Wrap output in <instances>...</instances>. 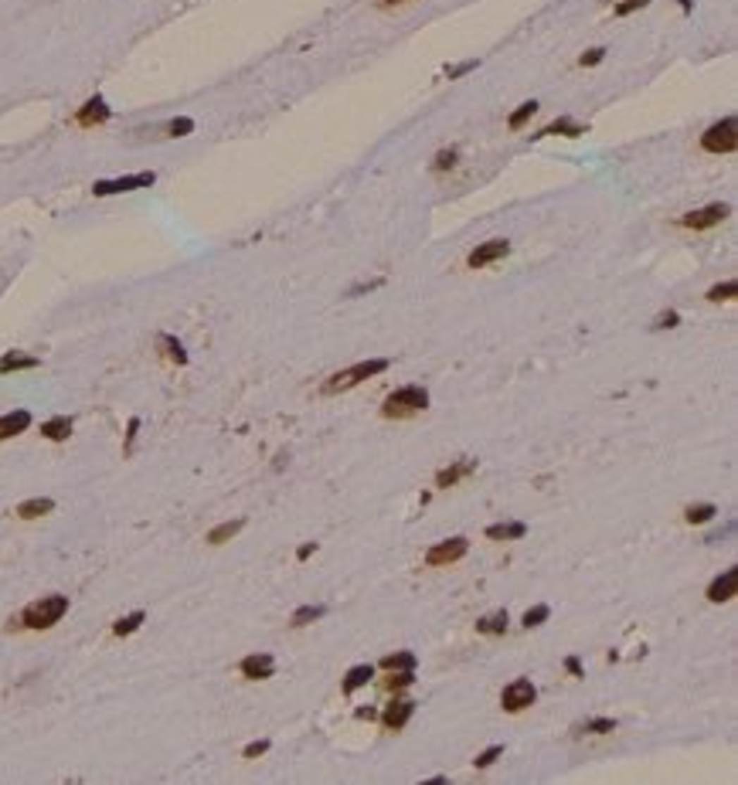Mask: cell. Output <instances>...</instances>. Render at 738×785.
<instances>
[{
	"instance_id": "obj_1",
	"label": "cell",
	"mask_w": 738,
	"mask_h": 785,
	"mask_svg": "<svg viewBox=\"0 0 738 785\" xmlns=\"http://www.w3.org/2000/svg\"><path fill=\"white\" fill-rule=\"evenodd\" d=\"M68 612V598L65 595H44L38 602H31L24 612H20V626L24 629H51V626H59L61 619Z\"/></svg>"
},
{
	"instance_id": "obj_2",
	"label": "cell",
	"mask_w": 738,
	"mask_h": 785,
	"mask_svg": "<svg viewBox=\"0 0 738 785\" xmlns=\"http://www.w3.org/2000/svg\"><path fill=\"white\" fill-rule=\"evenodd\" d=\"M426 408H429V391L419 388V384H408V388H398L395 395L385 398L381 419H412V415H419Z\"/></svg>"
},
{
	"instance_id": "obj_3",
	"label": "cell",
	"mask_w": 738,
	"mask_h": 785,
	"mask_svg": "<svg viewBox=\"0 0 738 785\" xmlns=\"http://www.w3.org/2000/svg\"><path fill=\"white\" fill-rule=\"evenodd\" d=\"M381 371H388V361H385V357L361 361V364L348 367V371H337L333 378H327V384H324V395H340V391H350V388H357L361 381H368V378H374V374H381Z\"/></svg>"
},
{
	"instance_id": "obj_4",
	"label": "cell",
	"mask_w": 738,
	"mask_h": 785,
	"mask_svg": "<svg viewBox=\"0 0 738 785\" xmlns=\"http://www.w3.org/2000/svg\"><path fill=\"white\" fill-rule=\"evenodd\" d=\"M701 147L708 150V154H732L738 147V123L735 116H725L721 123L715 126H708L704 136H701Z\"/></svg>"
},
{
	"instance_id": "obj_5",
	"label": "cell",
	"mask_w": 738,
	"mask_h": 785,
	"mask_svg": "<svg viewBox=\"0 0 738 785\" xmlns=\"http://www.w3.org/2000/svg\"><path fill=\"white\" fill-rule=\"evenodd\" d=\"M156 173H130V177H116V180H96L92 184V194L96 197H109V194H126V191H140V187H154Z\"/></svg>"
},
{
	"instance_id": "obj_6",
	"label": "cell",
	"mask_w": 738,
	"mask_h": 785,
	"mask_svg": "<svg viewBox=\"0 0 738 785\" xmlns=\"http://www.w3.org/2000/svg\"><path fill=\"white\" fill-rule=\"evenodd\" d=\"M732 214V204H708V208H698V211H691V214H684L680 218V225L684 228H694V231H704V228H715V225H721L725 218Z\"/></svg>"
},
{
	"instance_id": "obj_7",
	"label": "cell",
	"mask_w": 738,
	"mask_h": 785,
	"mask_svg": "<svg viewBox=\"0 0 738 785\" xmlns=\"http://www.w3.org/2000/svg\"><path fill=\"white\" fill-rule=\"evenodd\" d=\"M469 551V540L467 537H449L443 544H436V548H429L426 555V564L429 568H443V564H453V561H460V557Z\"/></svg>"
},
{
	"instance_id": "obj_8",
	"label": "cell",
	"mask_w": 738,
	"mask_h": 785,
	"mask_svg": "<svg viewBox=\"0 0 738 785\" xmlns=\"http://www.w3.org/2000/svg\"><path fill=\"white\" fill-rule=\"evenodd\" d=\"M534 697H538V690L531 680H514V684H507L504 693H500V707L510 710V714H517V710H524L534 704Z\"/></svg>"
},
{
	"instance_id": "obj_9",
	"label": "cell",
	"mask_w": 738,
	"mask_h": 785,
	"mask_svg": "<svg viewBox=\"0 0 738 785\" xmlns=\"http://www.w3.org/2000/svg\"><path fill=\"white\" fill-rule=\"evenodd\" d=\"M510 255V242H504V238H493V242H484V245H476V249L469 252V268H486V266H493L497 259H507Z\"/></svg>"
},
{
	"instance_id": "obj_10",
	"label": "cell",
	"mask_w": 738,
	"mask_h": 785,
	"mask_svg": "<svg viewBox=\"0 0 738 785\" xmlns=\"http://www.w3.org/2000/svg\"><path fill=\"white\" fill-rule=\"evenodd\" d=\"M109 116H113L109 102H106L102 96H92V99H85V102H82V109L75 113V123H78V126H85V130H92V126L109 123Z\"/></svg>"
},
{
	"instance_id": "obj_11",
	"label": "cell",
	"mask_w": 738,
	"mask_h": 785,
	"mask_svg": "<svg viewBox=\"0 0 738 785\" xmlns=\"http://www.w3.org/2000/svg\"><path fill=\"white\" fill-rule=\"evenodd\" d=\"M735 588H738V568H728V571H721V575L708 585V602H715V605L732 602V598H735Z\"/></svg>"
},
{
	"instance_id": "obj_12",
	"label": "cell",
	"mask_w": 738,
	"mask_h": 785,
	"mask_svg": "<svg viewBox=\"0 0 738 785\" xmlns=\"http://www.w3.org/2000/svg\"><path fill=\"white\" fill-rule=\"evenodd\" d=\"M242 676L245 680H269L272 670H276V660H272L269 653H252V656H245L242 660Z\"/></svg>"
},
{
	"instance_id": "obj_13",
	"label": "cell",
	"mask_w": 738,
	"mask_h": 785,
	"mask_svg": "<svg viewBox=\"0 0 738 785\" xmlns=\"http://www.w3.org/2000/svg\"><path fill=\"white\" fill-rule=\"evenodd\" d=\"M412 714H415V704L412 700H391L388 707H385V714H381V724H385V731H402Z\"/></svg>"
},
{
	"instance_id": "obj_14",
	"label": "cell",
	"mask_w": 738,
	"mask_h": 785,
	"mask_svg": "<svg viewBox=\"0 0 738 785\" xmlns=\"http://www.w3.org/2000/svg\"><path fill=\"white\" fill-rule=\"evenodd\" d=\"M473 469H476V462H473V459L453 462V466H446V469H439V473H436V486H439V490H446V486H456V483H460V479H467Z\"/></svg>"
},
{
	"instance_id": "obj_15",
	"label": "cell",
	"mask_w": 738,
	"mask_h": 785,
	"mask_svg": "<svg viewBox=\"0 0 738 785\" xmlns=\"http://www.w3.org/2000/svg\"><path fill=\"white\" fill-rule=\"evenodd\" d=\"M27 425H31V412H24V408H20V412H7V415H0V442L20 435Z\"/></svg>"
},
{
	"instance_id": "obj_16",
	"label": "cell",
	"mask_w": 738,
	"mask_h": 785,
	"mask_svg": "<svg viewBox=\"0 0 738 785\" xmlns=\"http://www.w3.org/2000/svg\"><path fill=\"white\" fill-rule=\"evenodd\" d=\"M524 534H527V524H521V520H504V524H490L486 527L490 540H521Z\"/></svg>"
},
{
	"instance_id": "obj_17",
	"label": "cell",
	"mask_w": 738,
	"mask_h": 785,
	"mask_svg": "<svg viewBox=\"0 0 738 785\" xmlns=\"http://www.w3.org/2000/svg\"><path fill=\"white\" fill-rule=\"evenodd\" d=\"M41 361L35 354H20V350H11V354H4L0 357V374H14V371H31V367H38Z\"/></svg>"
},
{
	"instance_id": "obj_18",
	"label": "cell",
	"mask_w": 738,
	"mask_h": 785,
	"mask_svg": "<svg viewBox=\"0 0 738 785\" xmlns=\"http://www.w3.org/2000/svg\"><path fill=\"white\" fill-rule=\"evenodd\" d=\"M55 510V500L48 497H38V500H24L18 507V517L20 520H35V517H44V514H51Z\"/></svg>"
},
{
	"instance_id": "obj_19",
	"label": "cell",
	"mask_w": 738,
	"mask_h": 785,
	"mask_svg": "<svg viewBox=\"0 0 738 785\" xmlns=\"http://www.w3.org/2000/svg\"><path fill=\"white\" fill-rule=\"evenodd\" d=\"M368 680H374V667L371 663H361V667H350L348 676H344V693H354V690H361Z\"/></svg>"
},
{
	"instance_id": "obj_20",
	"label": "cell",
	"mask_w": 738,
	"mask_h": 785,
	"mask_svg": "<svg viewBox=\"0 0 738 785\" xmlns=\"http://www.w3.org/2000/svg\"><path fill=\"white\" fill-rule=\"evenodd\" d=\"M41 435L44 439H51V442H65L68 435H72V419H48L44 425H41Z\"/></svg>"
},
{
	"instance_id": "obj_21",
	"label": "cell",
	"mask_w": 738,
	"mask_h": 785,
	"mask_svg": "<svg viewBox=\"0 0 738 785\" xmlns=\"http://www.w3.org/2000/svg\"><path fill=\"white\" fill-rule=\"evenodd\" d=\"M245 527V517H235V520H225V524H218L211 534H208V544H225V540H232L238 531Z\"/></svg>"
},
{
	"instance_id": "obj_22",
	"label": "cell",
	"mask_w": 738,
	"mask_h": 785,
	"mask_svg": "<svg viewBox=\"0 0 738 785\" xmlns=\"http://www.w3.org/2000/svg\"><path fill=\"white\" fill-rule=\"evenodd\" d=\"M476 632H484V636H504L507 632V612L500 609V612L484 615V619L476 622Z\"/></svg>"
},
{
	"instance_id": "obj_23",
	"label": "cell",
	"mask_w": 738,
	"mask_h": 785,
	"mask_svg": "<svg viewBox=\"0 0 738 785\" xmlns=\"http://www.w3.org/2000/svg\"><path fill=\"white\" fill-rule=\"evenodd\" d=\"M156 347H160V350H164V357H171L174 364H187V350H184V347L177 344L174 337L160 333V337H156Z\"/></svg>"
},
{
	"instance_id": "obj_24",
	"label": "cell",
	"mask_w": 738,
	"mask_h": 785,
	"mask_svg": "<svg viewBox=\"0 0 738 785\" xmlns=\"http://www.w3.org/2000/svg\"><path fill=\"white\" fill-rule=\"evenodd\" d=\"M324 615H327V609H324V605H303V609H296V612H293L290 626H296V629H300V626H310V622L324 619Z\"/></svg>"
},
{
	"instance_id": "obj_25",
	"label": "cell",
	"mask_w": 738,
	"mask_h": 785,
	"mask_svg": "<svg viewBox=\"0 0 738 785\" xmlns=\"http://www.w3.org/2000/svg\"><path fill=\"white\" fill-rule=\"evenodd\" d=\"M555 133H562V136H585V126H579V123H572V119H555L548 130H541L538 136H555Z\"/></svg>"
},
{
	"instance_id": "obj_26",
	"label": "cell",
	"mask_w": 738,
	"mask_h": 785,
	"mask_svg": "<svg viewBox=\"0 0 738 785\" xmlns=\"http://www.w3.org/2000/svg\"><path fill=\"white\" fill-rule=\"evenodd\" d=\"M711 517H718V507H715V503H698V507H687V514H684V520H687V524H708Z\"/></svg>"
},
{
	"instance_id": "obj_27",
	"label": "cell",
	"mask_w": 738,
	"mask_h": 785,
	"mask_svg": "<svg viewBox=\"0 0 738 785\" xmlns=\"http://www.w3.org/2000/svg\"><path fill=\"white\" fill-rule=\"evenodd\" d=\"M381 670H415V653H395L381 660Z\"/></svg>"
},
{
	"instance_id": "obj_28",
	"label": "cell",
	"mask_w": 738,
	"mask_h": 785,
	"mask_svg": "<svg viewBox=\"0 0 738 785\" xmlns=\"http://www.w3.org/2000/svg\"><path fill=\"white\" fill-rule=\"evenodd\" d=\"M143 619H147L143 612H130V615H123V619H119L116 626H113V636H119V639H123V636H130V632H136L140 626H143Z\"/></svg>"
},
{
	"instance_id": "obj_29",
	"label": "cell",
	"mask_w": 738,
	"mask_h": 785,
	"mask_svg": "<svg viewBox=\"0 0 738 785\" xmlns=\"http://www.w3.org/2000/svg\"><path fill=\"white\" fill-rule=\"evenodd\" d=\"M412 684H415V673H412V670H388L385 690H395V693H398V690L412 687Z\"/></svg>"
},
{
	"instance_id": "obj_30",
	"label": "cell",
	"mask_w": 738,
	"mask_h": 785,
	"mask_svg": "<svg viewBox=\"0 0 738 785\" xmlns=\"http://www.w3.org/2000/svg\"><path fill=\"white\" fill-rule=\"evenodd\" d=\"M195 130V119H187V116H177V119H171V123H164V133L171 136V140H177V136H187Z\"/></svg>"
},
{
	"instance_id": "obj_31",
	"label": "cell",
	"mask_w": 738,
	"mask_h": 785,
	"mask_svg": "<svg viewBox=\"0 0 738 785\" xmlns=\"http://www.w3.org/2000/svg\"><path fill=\"white\" fill-rule=\"evenodd\" d=\"M534 113H538V102L531 99V102H524V106H517V113L507 119V126H510V130H521V126H524V123H527V119H531Z\"/></svg>"
},
{
	"instance_id": "obj_32",
	"label": "cell",
	"mask_w": 738,
	"mask_h": 785,
	"mask_svg": "<svg viewBox=\"0 0 738 785\" xmlns=\"http://www.w3.org/2000/svg\"><path fill=\"white\" fill-rule=\"evenodd\" d=\"M735 292H738V283L735 279H728V283H721V286L711 289L708 299H711V303H728V299H735Z\"/></svg>"
},
{
	"instance_id": "obj_33",
	"label": "cell",
	"mask_w": 738,
	"mask_h": 785,
	"mask_svg": "<svg viewBox=\"0 0 738 785\" xmlns=\"http://www.w3.org/2000/svg\"><path fill=\"white\" fill-rule=\"evenodd\" d=\"M456 160H460V154H456V150H439V154H436V160H432V171L446 173V171H453V167H456Z\"/></svg>"
},
{
	"instance_id": "obj_34",
	"label": "cell",
	"mask_w": 738,
	"mask_h": 785,
	"mask_svg": "<svg viewBox=\"0 0 738 785\" xmlns=\"http://www.w3.org/2000/svg\"><path fill=\"white\" fill-rule=\"evenodd\" d=\"M582 731H585V734H613V731H616V721H609V717H596V721H589Z\"/></svg>"
},
{
	"instance_id": "obj_35",
	"label": "cell",
	"mask_w": 738,
	"mask_h": 785,
	"mask_svg": "<svg viewBox=\"0 0 738 785\" xmlns=\"http://www.w3.org/2000/svg\"><path fill=\"white\" fill-rule=\"evenodd\" d=\"M548 615H551V609H548V605H534V609H527V612H524V626H527V629H534V626H541Z\"/></svg>"
},
{
	"instance_id": "obj_36",
	"label": "cell",
	"mask_w": 738,
	"mask_h": 785,
	"mask_svg": "<svg viewBox=\"0 0 738 785\" xmlns=\"http://www.w3.org/2000/svg\"><path fill=\"white\" fill-rule=\"evenodd\" d=\"M500 755H504V745H493V748H486L484 755H476V762H473V765H476V768H490L497 758H500Z\"/></svg>"
},
{
	"instance_id": "obj_37",
	"label": "cell",
	"mask_w": 738,
	"mask_h": 785,
	"mask_svg": "<svg viewBox=\"0 0 738 785\" xmlns=\"http://www.w3.org/2000/svg\"><path fill=\"white\" fill-rule=\"evenodd\" d=\"M650 0H622V4H616V18H626V14H633V11H643Z\"/></svg>"
},
{
	"instance_id": "obj_38",
	"label": "cell",
	"mask_w": 738,
	"mask_h": 785,
	"mask_svg": "<svg viewBox=\"0 0 738 785\" xmlns=\"http://www.w3.org/2000/svg\"><path fill=\"white\" fill-rule=\"evenodd\" d=\"M603 58H605V48H589V51L579 58V65H582V68H585V65H599Z\"/></svg>"
},
{
	"instance_id": "obj_39",
	"label": "cell",
	"mask_w": 738,
	"mask_h": 785,
	"mask_svg": "<svg viewBox=\"0 0 738 785\" xmlns=\"http://www.w3.org/2000/svg\"><path fill=\"white\" fill-rule=\"evenodd\" d=\"M473 68H476V61L469 58V61H460V65H453V68L446 65V75L449 78H460V75H467V72H473Z\"/></svg>"
},
{
	"instance_id": "obj_40",
	"label": "cell",
	"mask_w": 738,
	"mask_h": 785,
	"mask_svg": "<svg viewBox=\"0 0 738 785\" xmlns=\"http://www.w3.org/2000/svg\"><path fill=\"white\" fill-rule=\"evenodd\" d=\"M266 751H269V741L262 738V741H252V745H245V751H242V755H245V758H259V755H266Z\"/></svg>"
},
{
	"instance_id": "obj_41",
	"label": "cell",
	"mask_w": 738,
	"mask_h": 785,
	"mask_svg": "<svg viewBox=\"0 0 738 785\" xmlns=\"http://www.w3.org/2000/svg\"><path fill=\"white\" fill-rule=\"evenodd\" d=\"M680 323V316L670 309V313H663V316H657V330H670V326H677Z\"/></svg>"
},
{
	"instance_id": "obj_42",
	"label": "cell",
	"mask_w": 738,
	"mask_h": 785,
	"mask_svg": "<svg viewBox=\"0 0 738 785\" xmlns=\"http://www.w3.org/2000/svg\"><path fill=\"white\" fill-rule=\"evenodd\" d=\"M565 670L572 673V676H582V663H579V656H568V660H565Z\"/></svg>"
},
{
	"instance_id": "obj_43",
	"label": "cell",
	"mask_w": 738,
	"mask_h": 785,
	"mask_svg": "<svg viewBox=\"0 0 738 785\" xmlns=\"http://www.w3.org/2000/svg\"><path fill=\"white\" fill-rule=\"evenodd\" d=\"M136 428H140V421H130V428H126V452H130V449H133V439H136Z\"/></svg>"
},
{
	"instance_id": "obj_44",
	"label": "cell",
	"mask_w": 738,
	"mask_h": 785,
	"mask_svg": "<svg viewBox=\"0 0 738 785\" xmlns=\"http://www.w3.org/2000/svg\"><path fill=\"white\" fill-rule=\"evenodd\" d=\"M313 551H316V544H303V548L296 551V557H300V561H307V557H310Z\"/></svg>"
},
{
	"instance_id": "obj_45",
	"label": "cell",
	"mask_w": 738,
	"mask_h": 785,
	"mask_svg": "<svg viewBox=\"0 0 738 785\" xmlns=\"http://www.w3.org/2000/svg\"><path fill=\"white\" fill-rule=\"evenodd\" d=\"M398 4H412V0H378V7H398Z\"/></svg>"
},
{
	"instance_id": "obj_46",
	"label": "cell",
	"mask_w": 738,
	"mask_h": 785,
	"mask_svg": "<svg viewBox=\"0 0 738 785\" xmlns=\"http://www.w3.org/2000/svg\"><path fill=\"white\" fill-rule=\"evenodd\" d=\"M680 7H684V14H687V11H691V0H680Z\"/></svg>"
}]
</instances>
